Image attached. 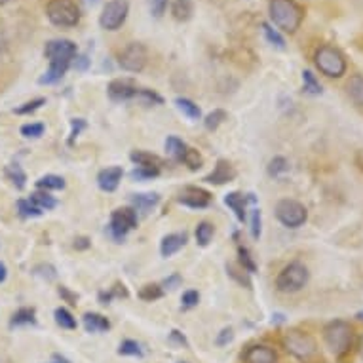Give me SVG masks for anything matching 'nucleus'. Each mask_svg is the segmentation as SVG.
Wrapping results in <instances>:
<instances>
[{"mask_svg": "<svg viewBox=\"0 0 363 363\" xmlns=\"http://www.w3.org/2000/svg\"><path fill=\"white\" fill-rule=\"evenodd\" d=\"M6 2H10V0H0V6H2V4H6Z\"/></svg>", "mask_w": 363, "mask_h": 363, "instance_id": "obj_60", "label": "nucleus"}, {"mask_svg": "<svg viewBox=\"0 0 363 363\" xmlns=\"http://www.w3.org/2000/svg\"><path fill=\"white\" fill-rule=\"evenodd\" d=\"M149 54L141 42H131L118 55V65L128 72H141L147 67Z\"/></svg>", "mask_w": 363, "mask_h": 363, "instance_id": "obj_9", "label": "nucleus"}, {"mask_svg": "<svg viewBox=\"0 0 363 363\" xmlns=\"http://www.w3.org/2000/svg\"><path fill=\"white\" fill-rule=\"evenodd\" d=\"M238 255H240V264H242V268H244V272H247V274L257 272V264L255 261H253V257H251L250 251H247V247H238Z\"/></svg>", "mask_w": 363, "mask_h": 363, "instance_id": "obj_39", "label": "nucleus"}, {"mask_svg": "<svg viewBox=\"0 0 363 363\" xmlns=\"http://www.w3.org/2000/svg\"><path fill=\"white\" fill-rule=\"evenodd\" d=\"M36 186L38 191H61L65 189V179L60 177V175H44L36 181Z\"/></svg>", "mask_w": 363, "mask_h": 363, "instance_id": "obj_26", "label": "nucleus"}, {"mask_svg": "<svg viewBox=\"0 0 363 363\" xmlns=\"http://www.w3.org/2000/svg\"><path fill=\"white\" fill-rule=\"evenodd\" d=\"M323 342L335 357L346 356L354 345V328L345 320H333L323 328Z\"/></svg>", "mask_w": 363, "mask_h": 363, "instance_id": "obj_4", "label": "nucleus"}, {"mask_svg": "<svg viewBox=\"0 0 363 363\" xmlns=\"http://www.w3.org/2000/svg\"><path fill=\"white\" fill-rule=\"evenodd\" d=\"M186 244V234H181V233H175V234H167L166 238L162 240V245H160V253L162 257H172L175 255L183 245Z\"/></svg>", "mask_w": 363, "mask_h": 363, "instance_id": "obj_18", "label": "nucleus"}, {"mask_svg": "<svg viewBox=\"0 0 363 363\" xmlns=\"http://www.w3.org/2000/svg\"><path fill=\"white\" fill-rule=\"evenodd\" d=\"M128 12H130L128 0H111L103 8L99 25L105 30H118L124 25L125 18H128Z\"/></svg>", "mask_w": 363, "mask_h": 363, "instance_id": "obj_10", "label": "nucleus"}, {"mask_svg": "<svg viewBox=\"0 0 363 363\" xmlns=\"http://www.w3.org/2000/svg\"><path fill=\"white\" fill-rule=\"evenodd\" d=\"M122 175H124L122 167L118 166L105 167V169H101L99 175H97V185H99L101 191L114 192L116 189H118L120 181H122Z\"/></svg>", "mask_w": 363, "mask_h": 363, "instance_id": "obj_15", "label": "nucleus"}, {"mask_svg": "<svg viewBox=\"0 0 363 363\" xmlns=\"http://www.w3.org/2000/svg\"><path fill=\"white\" fill-rule=\"evenodd\" d=\"M114 297H128V291H125V287L120 286V284H116V286H114L111 291L99 293V301H101L103 304H108Z\"/></svg>", "mask_w": 363, "mask_h": 363, "instance_id": "obj_44", "label": "nucleus"}, {"mask_svg": "<svg viewBox=\"0 0 363 363\" xmlns=\"http://www.w3.org/2000/svg\"><path fill=\"white\" fill-rule=\"evenodd\" d=\"M225 120H226V111H223V108H215L213 113H209L208 116H206L203 125H206V130L208 131H215L220 124H223V122H225Z\"/></svg>", "mask_w": 363, "mask_h": 363, "instance_id": "obj_33", "label": "nucleus"}, {"mask_svg": "<svg viewBox=\"0 0 363 363\" xmlns=\"http://www.w3.org/2000/svg\"><path fill=\"white\" fill-rule=\"evenodd\" d=\"M286 172H289V162H287L284 156H276V158H272L270 164H268V175H270V177H280L281 173Z\"/></svg>", "mask_w": 363, "mask_h": 363, "instance_id": "obj_35", "label": "nucleus"}, {"mask_svg": "<svg viewBox=\"0 0 363 363\" xmlns=\"http://www.w3.org/2000/svg\"><path fill=\"white\" fill-rule=\"evenodd\" d=\"M274 213L276 219L287 228H298L308 219V211H306L303 203L297 202V200H289V198H284V200L276 203Z\"/></svg>", "mask_w": 363, "mask_h": 363, "instance_id": "obj_8", "label": "nucleus"}, {"mask_svg": "<svg viewBox=\"0 0 363 363\" xmlns=\"http://www.w3.org/2000/svg\"><path fill=\"white\" fill-rule=\"evenodd\" d=\"M6 177L12 181V185L16 186V189H19V191L27 185V175H25V172L21 169V166H18V164H10V166H6Z\"/></svg>", "mask_w": 363, "mask_h": 363, "instance_id": "obj_29", "label": "nucleus"}, {"mask_svg": "<svg viewBox=\"0 0 363 363\" xmlns=\"http://www.w3.org/2000/svg\"><path fill=\"white\" fill-rule=\"evenodd\" d=\"M198 301H200V295L198 291H185L183 293V297H181V303L185 308H192V306H196Z\"/></svg>", "mask_w": 363, "mask_h": 363, "instance_id": "obj_49", "label": "nucleus"}, {"mask_svg": "<svg viewBox=\"0 0 363 363\" xmlns=\"http://www.w3.org/2000/svg\"><path fill=\"white\" fill-rule=\"evenodd\" d=\"M186 149H189V147H186L183 139L175 138V135H169V138L166 139V150L173 160L183 162V156H185Z\"/></svg>", "mask_w": 363, "mask_h": 363, "instance_id": "obj_23", "label": "nucleus"}, {"mask_svg": "<svg viewBox=\"0 0 363 363\" xmlns=\"http://www.w3.org/2000/svg\"><path fill=\"white\" fill-rule=\"evenodd\" d=\"M54 315L55 323H57L61 329H77V320H74V315H72L67 308H57Z\"/></svg>", "mask_w": 363, "mask_h": 363, "instance_id": "obj_32", "label": "nucleus"}, {"mask_svg": "<svg viewBox=\"0 0 363 363\" xmlns=\"http://www.w3.org/2000/svg\"><path fill=\"white\" fill-rule=\"evenodd\" d=\"M130 160L135 164L138 167H155V169H160L162 160L152 152H147V150H135L131 152Z\"/></svg>", "mask_w": 363, "mask_h": 363, "instance_id": "obj_21", "label": "nucleus"}, {"mask_svg": "<svg viewBox=\"0 0 363 363\" xmlns=\"http://www.w3.org/2000/svg\"><path fill=\"white\" fill-rule=\"evenodd\" d=\"M72 63H74V69H77V71H86V69H88V65H89L88 55H77Z\"/></svg>", "mask_w": 363, "mask_h": 363, "instance_id": "obj_52", "label": "nucleus"}, {"mask_svg": "<svg viewBox=\"0 0 363 363\" xmlns=\"http://www.w3.org/2000/svg\"><path fill=\"white\" fill-rule=\"evenodd\" d=\"M158 202H160V196H158V194H152V192H147V194H133V196H131L133 209H135V211H141V213H149L150 209L158 206Z\"/></svg>", "mask_w": 363, "mask_h": 363, "instance_id": "obj_20", "label": "nucleus"}, {"mask_svg": "<svg viewBox=\"0 0 363 363\" xmlns=\"http://www.w3.org/2000/svg\"><path fill=\"white\" fill-rule=\"evenodd\" d=\"M138 86L131 80H113L108 84L107 94L113 101H131L138 96Z\"/></svg>", "mask_w": 363, "mask_h": 363, "instance_id": "obj_13", "label": "nucleus"}, {"mask_svg": "<svg viewBox=\"0 0 363 363\" xmlns=\"http://www.w3.org/2000/svg\"><path fill=\"white\" fill-rule=\"evenodd\" d=\"M177 202L186 206V208L192 209H203L208 208L209 202H211V194L203 189H198V186H185L183 191L179 192Z\"/></svg>", "mask_w": 363, "mask_h": 363, "instance_id": "obj_12", "label": "nucleus"}, {"mask_svg": "<svg viewBox=\"0 0 363 363\" xmlns=\"http://www.w3.org/2000/svg\"><path fill=\"white\" fill-rule=\"evenodd\" d=\"M18 209H19V215L25 217V219H29V217H40V215L44 213V211L36 208L35 203L30 202V200H19Z\"/></svg>", "mask_w": 363, "mask_h": 363, "instance_id": "obj_38", "label": "nucleus"}, {"mask_svg": "<svg viewBox=\"0 0 363 363\" xmlns=\"http://www.w3.org/2000/svg\"><path fill=\"white\" fill-rule=\"evenodd\" d=\"M192 12H194V6L191 0H173L172 13L177 21H189L192 18Z\"/></svg>", "mask_w": 363, "mask_h": 363, "instance_id": "obj_25", "label": "nucleus"}, {"mask_svg": "<svg viewBox=\"0 0 363 363\" xmlns=\"http://www.w3.org/2000/svg\"><path fill=\"white\" fill-rule=\"evenodd\" d=\"M356 320H359V322H363V310H359L356 314Z\"/></svg>", "mask_w": 363, "mask_h": 363, "instance_id": "obj_59", "label": "nucleus"}, {"mask_svg": "<svg viewBox=\"0 0 363 363\" xmlns=\"http://www.w3.org/2000/svg\"><path fill=\"white\" fill-rule=\"evenodd\" d=\"M268 13L272 23L284 33H297L304 21V8L295 0H270Z\"/></svg>", "mask_w": 363, "mask_h": 363, "instance_id": "obj_2", "label": "nucleus"}, {"mask_svg": "<svg viewBox=\"0 0 363 363\" xmlns=\"http://www.w3.org/2000/svg\"><path fill=\"white\" fill-rule=\"evenodd\" d=\"M88 2H91V4H96V2H99V0H88Z\"/></svg>", "mask_w": 363, "mask_h": 363, "instance_id": "obj_61", "label": "nucleus"}, {"mask_svg": "<svg viewBox=\"0 0 363 363\" xmlns=\"http://www.w3.org/2000/svg\"><path fill=\"white\" fill-rule=\"evenodd\" d=\"M139 103H143V105H162L164 99H162L156 91L152 89H145V88H139L138 89V96H135Z\"/></svg>", "mask_w": 363, "mask_h": 363, "instance_id": "obj_36", "label": "nucleus"}, {"mask_svg": "<svg viewBox=\"0 0 363 363\" xmlns=\"http://www.w3.org/2000/svg\"><path fill=\"white\" fill-rule=\"evenodd\" d=\"M6 276H8L6 264H4V262H0V284L6 280Z\"/></svg>", "mask_w": 363, "mask_h": 363, "instance_id": "obj_57", "label": "nucleus"}, {"mask_svg": "<svg viewBox=\"0 0 363 363\" xmlns=\"http://www.w3.org/2000/svg\"><path fill=\"white\" fill-rule=\"evenodd\" d=\"M175 105H177V108L181 113L186 114L191 120H200V116H202L200 107H198L194 101H191V99H186V97H179V99H175Z\"/></svg>", "mask_w": 363, "mask_h": 363, "instance_id": "obj_27", "label": "nucleus"}, {"mask_svg": "<svg viewBox=\"0 0 363 363\" xmlns=\"http://www.w3.org/2000/svg\"><path fill=\"white\" fill-rule=\"evenodd\" d=\"M346 96L350 97V101L356 105V107L363 108V74L356 72L348 78L346 82Z\"/></svg>", "mask_w": 363, "mask_h": 363, "instance_id": "obj_17", "label": "nucleus"}, {"mask_svg": "<svg viewBox=\"0 0 363 363\" xmlns=\"http://www.w3.org/2000/svg\"><path fill=\"white\" fill-rule=\"evenodd\" d=\"M215 234V228L211 223H208V220H203V223H200V225L196 226V242L202 247H206V245H209V242H211V238H213Z\"/></svg>", "mask_w": 363, "mask_h": 363, "instance_id": "obj_30", "label": "nucleus"}, {"mask_svg": "<svg viewBox=\"0 0 363 363\" xmlns=\"http://www.w3.org/2000/svg\"><path fill=\"white\" fill-rule=\"evenodd\" d=\"M318 71L329 78H342L346 74V57L333 46H322L314 55Z\"/></svg>", "mask_w": 363, "mask_h": 363, "instance_id": "obj_6", "label": "nucleus"}, {"mask_svg": "<svg viewBox=\"0 0 363 363\" xmlns=\"http://www.w3.org/2000/svg\"><path fill=\"white\" fill-rule=\"evenodd\" d=\"M44 130H46V125L40 124V122H33V124L21 125V135L27 139H36L40 138Z\"/></svg>", "mask_w": 363, "mask_h": 363, "instance_id": "obj_43", "label": "nucleus"}, {"mask_svg": "<svg viewBox=\"0 0 363 363\" xmlns=\"http://www.w3.org/2000/svg\"><path fill=\"white\" fill-rule=\"evenodd\" d=\"M35 323H36L35 308L23 306V308H19L18 312L12 315V322H10V325H12V328H19V325H35Z\"/></svg>", "mask_w": 363, "mask_h": 363, "instance_id": "obj_24", "label": "nucleus"}, {"mask_svg": "<svg viewBox=\"0 0 363 363\" xmlns=\"http://www.w3.org/2000/svg\"><path fill=\"white\" fill-rule=\"evenodd\" d=\"M74 247H77V250H86V247H89V240L88 238H77L74 240Z\"/></svg>", "mask_w": 363, "mask_h": 363, "instance_id": "obj_55", "label": "nucleus"}, {"mask_svg": "<svg viewBox=\"0 0 363 363\" xmlns=\"http://www.w3.org/2000/svg\"><path fill=\"white\" fill-rule=\"evenodd\" d=\"M158 175H160V169H155V167H135L131 172V179H135V181H150Z\"/></svg>", "mask_w": 363, "mask_h": 363, "instance_id": "obj_42", "label": "nucleus"}, {"mask_svg": "<svg viewBox=\"0 0 363 363\" xmlns=\"http://www.w3.org/2000/svg\"><path fill=\"white\" fill-rule=\"evenodd\" d=\"M225 203L228 208L233 209L234 215H236V219L245 220V196L242 192H228L225 196Z\"/></svg>", "mask_w": 363, "mask_h": 363, "instance_id": "obj_22", "label": "nucleus"}, {"mask_svg": "<svg viewBox=\"0 0 363 363\" xmlns=\"http://www.w3.org/2000/svg\"><path fill=\"white\" fill-rule=\"evenodd\" d=\"M44 103H46V99H44V97H38V99H33V101L23 103V105L16 108L13 113L19 114V116H23V114H30V113H35V111H38V108H40Z\"/></svg>", "mask_w": 363, "mask_h": 363, "instance_id": "obj_45", "label": "nucleus"}, {"mask_svg": "<svg viewBox=\"0 0 363 363\" xmlns=\"http://www.w3.org/2000/svg\"><path fill=\"white\" fill-rule=\"evenodd\" d=\"M278 354L267 345H253L244 352V363H276Z\"/></svg>", "mask_w": 363, "mask_h": 363, "instance_id": "obj_14", "label": "nucleus"}, {"mask_svg": "<svg viewBox=\"0 0 363 363\" xmlns=\"http://www.w3.org/2000/svg\"><path fill=\"white\" fill-rule=\"evenodd\" d=\"M234 177H236V169L226 160H219L217 166L213 167V172L206 175L203 181L211 183V185H225V183H230Z\"/></svg>", "mask_w": 363, "mask_h": 363, "instance_id": "obj_16", "label": "nucleus"}, {"mask_svg": "<svg viewBox=\"0 0 363 363\" xmlns=\"http://www.w3.org/2000/svg\"><path fill=\"white\" fill-rule=\"evenodd\" d=\"M60 295L63 298H65L67 303H71V304H77V295L74 293H71L67 287H60Z\"/></svg>", "mask_w": 363, "mask_h": 363, "instance_id": "obj_53", "label": "nucleus"}, {"mask_svg": "<svg viewBox=\"0 0 363 363\" xmlns=\"http://www.w3.org/2000/svg\"><path fill=\"white\" fill-rule=\"evenodd\" d=\"M135 226H138V211L133 208L114 209L113 215H111L108 230H111L114 240H124L125 234L130 233L131 228H135Z\"/></svg>", "mask_w": 363, "mask_h": 363, "instance_id": "obj_11", "label": "nucleus"}, {"mask_svg": "<svg viewBox=\"0 0 363 363\" xmlns=\"http://www.w3.org/2000/svg\"><path fill=\"white\" fill-rule=\"evenodd\" d=\"M179 281H181V278H179V276H172V278H167V280L164 281V286L169 287V289H173V287L179 286Z\"/></svg>", "mask_w": 363, "mask_h": 363, "instance_id": "obj_56", "label": "nucleus"}, {"mask_svg": "<svg viewBox=\"0 0 363 363\" xmlns=\"http://www.w3.org/2000/svg\"><path fill=\"white\" fill-rule=\"evenodd\" d=\"M233 339H234V331L230 328H226L220 331L219 337L215 339V342H217V346H226L228 342H233Z\"/></svg>", "mask_w": 363, "mask_h": 363, "instance_id": "obj_50", "label": "nucleus"}, {"mask_svg": "<svg viewBox=\"0 0 363 363\" xmlns=\"http://www.w3.org/2000/svg\"><path fill=\"white\" fill-rule=\"evenodd\" d=\"M284 348H286L293 357H297L303 363H320L322 354L320 346L310 333H304L301 329H291L284 335Z\"/></svg>", "mask_w": 363, "mask_h": 363, "instance_id": "obj_3", "label": "nucleus"}, {"mask_svg": "<svg viewBox=\"0 0 363 363\" xmlns=\"http://www.w3.org/2000/svg\"><path fill=\"white\" fill-rule=\"evenodd\" d=\"M357 352H359V357L363 359V335L359 337V340H357Z\"/></svg>", "mask_w": 363, "mask_h": 363, "instance_id": "obj_58", "label": "nucleus"}, {"mask_svg": "<svg viewBox=\"0 0 363 363\" xmlns=\"http://www.w3.org/2000/svg\"><path fill=\"white\" fill-rule=\"evenodd\" d=\"M183 164H186V166L191 167L192 172H196V169H200V167H202L203 158L196 149H191V147H189L185 152V156H183Z\"/></svg>", "mask_w": 363, "mask_h": 363, "instance_id": "obj_37", "label": "nucleus"}, {"mask_svg": "<svg viewBox=\"0 0 363 363\" xmlns=\"http://www.w3.org/2000/svg\"><path fill=\"white\" fill-rule=\"evenodd\" d=\"M181 363H185V362H181Z\"/></svg>", "mask_w": 363, "mask_h": 363, "instance_id": "obj_62", "label": "nucleus"}, {"mask_svg": "<svg viewBox=\"0 0 363 363\" xmlns=\"http://www.w3.org/2000/svg\"><path fill=\"white\" fill-rule=\"evenodd\" d=\"M86 128V122L82 118H74L72 120V131H71V138H69V145L74 143V139L78 138V133Z\"/></svg>", "mask_w": 363, "mask_h": 363, "instance_id": "obj_51", "label": "nucleus"}, {"mask_svg": "<svg viewBox=\"0 0 363 363\" xmlns=\"http://www.w3.org/2000/svg\"><path fill=\"white\" fill-rule=\"evenodd\" d=\"M147 4L155 18H162L167 10V0H147Z\"/></svg>", "mask_w": 363, "mask_h": 363, "instance_id": "obj_48", "label": "nucleus"}, {"mask_svg": "<svg viewBox=\"0 0 363 363\" xmlns=\"http://www.w3.org/2000/svg\"><path fill=\"white\" fill-rule=\"evenodd\" d=\"M169 337H172V340H175V342H179V345H181V346H186V345H189V342H186V339H185V335L179 333V331H175V329H173L172 335H169Z\"/></svg>", "mask_w": 363, "mask_h": 363, "instance_id": "obj_54", "label": "nucleus"}, {"mask_svg": "<svg viewBox=\"0 0 363 363\" xmlns=\"http://www.w3.org/2000/svg\"><path fill=\"white\" fill-rule=\"evenodd\" d=\"M262 30H264V36H267V40L270 42L272 46H276L278 50H286V40H284V36H281L272 25L262 23Z\"/></svg>", "mask_w": 363, "mask_h": 363, "instance_id": "obj_34", "label": "nucleus"}, {"mask_svg": "<svg viewBox=\"0 0 363 363\" xmlns=\"http://www.w3.org/2000/svg\"><path fill=\"white\" fill-rule=\"evenodd\" d=\"M303 84H304V91L306 94H312V96H320L323 89L320 80L312 74V71H303Z\"/></svg>", "mask_w": 363, "mask_h": 363, "instance_id": "obj_31", "label": "nucleus"}, {"mask_svg": "<svg viewBox=\"0 0 363 363\" xmlns=\"http://www.w3.org/2000/svg\"><path fill=\"white\" fill-rule=\"evenodd\" d=\"M46 16L55 27H74L80 21V10L72 0H52L46 6Z\"/></svg>", "mask_w": 363, "mask_h": 363, "instance_id": "obj_7", "label": "nucleus"}, {"mask_svg": "<svg viewBox=\"0 0 363 363\" xmlns=\"http://www.w3.org/2000/svg\"><path fill=\"white\" fill-rule=\"evenodd\" d=\"M251 236L253 240H259L261 238V209L259 208H253L251 209Z\"/></svg>", "mask_w": 363, "mask_h": 363, "instance_id": "obj_46", "label": "nucleus"}, {"mask_svg": "<svg viewBox=\"0 0 363 363\" xmlns=\"http://www.w3.org/2000/svg\"><path fill=\"white\" fill-rule=\"evenodd\" d=\"M44 55L48 57L50 67L48 71L38 78V84H55L65 77L67 69L72 65V61L78 55V48L72 40L55 38V40L46 42Z\"/></svg>", "mask_w": 363, "mask_h": 363, "instance_id": "obj_1", "label": "nucleus"}, {"mask_svg": "<svg viewBox=\"0 0 363 363\" xmlns=\"http://www.w3.org/2000/svg\"><path fill=\"white\" fill-rule=\"evenodd\" d=\"M29 200H30V202H33V203H35L36 208L42 209V211H44V209L48 211V209H54L55 206H57V202H55V198H54V196H50V194H48V192H46V191H36V192H33V194H30Z\"/></svg>", "mask_w": 363, "mask_h": 363, "instance_id": "obj_28", "label": "nucleus"}, {"mask_svg": "<svg viewBox=\"0 0 363 363\" xmlns=\"http://www.w3.org/2000/svg\"><path fill=\"white\" fill-rule=\"evenodd\" d=\"M226 272H228V276L230 278H234V280L238 281V284H242V286L245 287H251V281L250 278L242 272V270H238V268L234 267V264H226Z\"/></svg>", "mask_w": 363, "mask_h": 363, "instance_id": "obj_47", "label": "nucleus"}, {"mask_svg": "<svg viewBox=\"0 0 363 363\" xmlns=\"http://www.w3.org/2000/svg\"><path fill=\"white\" fill-rule=\"evenodd\" d=\"M120 356H143V348L135 340H124L118 348Z\"/></svg>", "mask_w": 363, "mask_h": 363, "instance_id": "obj_41", "label": "nucleus"}, {"mask_svg": "<svg viewBox=\"0 0 363 363\" xmlns=\"http://www.w3.org/2000/svg\"><path fill=\"white\" fill-rule=\"evenodd\" d=\"M308 268L303 262L293 261L281 268V272L276 278V289L280 293H297L308 284Z\"/></svg>", "mask_w": 363, "mask_h": 363, "instance_id": "obj_5", "label": "nucleus"}, {"mask_svg": "<svg viewBox=\"0 0 363 363\" xmlns=\"http://www.w3.org/2000/svg\"><path fill=\"white\" fill-rule=\"evenodd\" d=\"M162 295H164V289L158 284H149V286L141 287V291H139V297L143 301H149V303L156 301V298H162Z\"/></svg>", "mask_w": 363, "mask_h": 363, "instance_id": "obj_40", "label": "nucleus"}, {"mask_svg": "<svg viewBox=\"0 0 363 363\" xmlns=\"http://www.w3.org/2000/svg\"><path fill=\"white\" fill-rule=\"evenodd\" d=\"M84 328L88 333H105L111 329V322L101 314H96V312H88L84 314Z\"/></svg>", "mask_w": 363, "mask_h": 363, "instance_id": "obj_19", "label": "nucleus"}]
</instances>
